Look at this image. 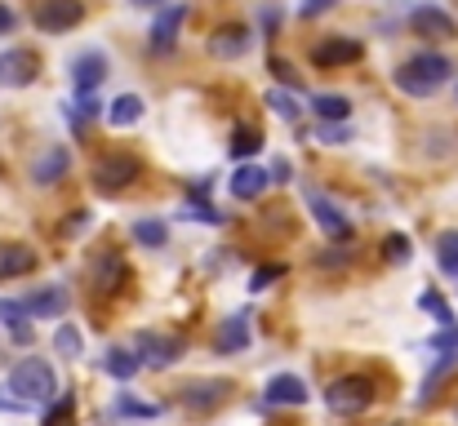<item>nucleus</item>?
I'll return each instance as SVG.
<instances>
[{
	"mask_svg": "<svg viewBox=\"0 0 458 426\" xmlns=\"http://www.w3.org/2000/svg\"><path fill=\"white\" fill-rule=\"evenodd\" d=\"M450 58H441V54H419L414 63H405L401 71H396V89L401 94H410V98H428V94H437L445 80H450Z\"/></svg>",
	"mask_w": 458,
	"mask_h": 426,
	"instance_id": "f257e3e1",
	"label": "nucleus"
},
{
	"mask_svg": "<svg viewBox=\"0 0 458 426\" xmlns=\"http://www.w3.org/2000/svg\"><path fill=\"white\" fill-rule=\"evenodd\" d=\"M4 391H18L22 405H36V400H49L58 391V378H54V369L45 360H18L9 369V387Z\"/></svg>",
	"mask_w": 458,
	"mask_h": 426,
	"instance_id": "f03ea898",
	"label": "nucleus"
},
{
	"mask_svg": "<svg viewBox=\"0 0 458 426\" xmlns=\"http://www.w3.org/2000/svg\"><path fill=\"white\" fill-rule=\"evenodd\" d=\"M325 405L334 413H343V418H356V413H365L374 405V382L369 378H338V382H329Z\"/></svg>",
	"mask_w": 458,
	"mask_h": 426,
	"instance_id": "7ed1b4c3",
	"label": "nucleus"
},
{
	"mask_svg": "<svg viewBox=\"0 0 458 426\" xmlns=\"http://www.w3.org/2000/svg\"><path fill=\"white\" fill-rule=\"evenodd\" d=\"M139 173H143V164H139L134 155L116 151V155H103V160L94 164V187H98V191H125V187H134Z\"/></svg>",
	"mask_w": 458,
	"mask_h": 426,
	"instance_id": "20e7f679",
	"label": "nucleus"
},
{
	"mask_svg": "<svg viewBox=\"0 0 458 426\" xmlns=\"http://www.w3.org/2000/svg\"><path fill=\"white\" fill-rule=\"evenodd\" d=\"M134 355H139V364H152V369H169V364H178V355H182V338H165V333H139L134 338Z\"/></svg>",
	"mask_w": 458,
	"mask_h": 426,
	"instance_id": "39448f33",
	"label": "nucleus"
},
{
	"mask_svg": "<svg viewBox=\"0 0 458 426\" xmlns=\"http://www.w3.org/2000/svg\"><path fill=\"white\" fill-rule=\"evenodd\" d=\"M89 276H94V284H98L103 293H121V288L130 284V263H125L116 249H103V254H94Z\"/></svg>",
	"mask_w": 458,
	"mask_h": 426,
	"instance_id": "423d86ee",
	"label": "nucleus"
},
{
	"mask_svg": "<svg viewBox=\"0 0 458 426\" xmlns=\"http://www.w3.org/2000/svg\"><path fill=\"white\" fill-rule=\"evenodd\" d=\"M81 18H85V4L81 0H45L36 9V27L40 31H72Z\"/></svg>",
	"mask_w": 458,
	"mask_h": 426,
	"instance_id": "0eeeda50",
	"label": "nucleus"
},
{
	"mask_svg": "<svg viewBox=\"0 0 458 426\" xmlns=\"http://www.w3.org/2000/svg\"><path fill=\"white\" fill-rule=\"evenodd\" d=\"M36 71H40V63H36L31 49H9V54H0V85L22 89V85L36 80Z\"/></svg>",
	"mask_w": 458,
	"mask_h": 426,
	"instance_id": "6e6552de",
	"label": "nucleus"
},
{
	"mask_svg": "<svg viewBox=\"0 0 458 426\" xmlns=\"http://www.w3.org/2000/svg\"><path fill=\"white\" fill-rule=\"evenodd\" d=\"M410 27H414L419 36H428V40H454L458 36L454 18H450L445 9H437V4H419V9L410 13Z\"/></svg>",
	"mask_w": 458,
	"mask_h": 426,
	"instance_id": "1a4fd4ad",
	"label": "nucleus"
},
{
	"mask_svg": "<svg viewBox=\"0 0 458 426\" xmlns=\"http://www.w3.org/2000/svg\"><path fill=\"white\" fill-rule=\"evenodd\" d=\"M227 396H232V382H223V378H209V382H191V387H182V405H187L191 413H209V409H218Z\"/></svg>",
	"mask_w": 458,
	"mask_h": 426,
	"instance_id": "9d476101",
	"label": "nucleus"
},
{
	"mask_svg": "<svg viewBox=\"0 0 458 426\" xmlns=\"http://www.w3.org/2000/svg\"><path fill=\"white\" fill-rule=\"evenodd\" d=\"M360 58H365L360 40H343V36L320 40V45L311 49V63H316V67H347V63H360Z\"/></svg>",
	"mask_w": 458,
	"mask_h": 426,
	"instance_id": "9b49d317",
	"label": "nucleus"
},
{
	"mask_svg": "<svg viewBox=\"0 0 458 426\" xmlns=\"http://www.w3.org/2000/svg\"><path fill=\"white\" fill-rule=\"evenodd\" d=\"M307 209H311V218L320 222V231H325L329 240H352V222H347L320 191H307Z\"/></svg>",
	"mask_w": 458,
	"mask_h": 426,
	"instance_id": "f8f14e48",
	"label": "nucleus"
},
{
	"mask_svg": "<svg viewBox=\"0 0 458 426\" xmlns=\"http://www.w3.org/2000/svg\"><path fill=\"white\" fill-rule=\"evenodd\" d=\"M245 49H250V27H241V22L218 27V31L209 36V54H214V58H223V63L245 58Z\"/></svg>",
	"mask_w": 458,
	"mask_h": 426,
	"instance_id": "ddd939ff",
	"label": "nucleus"
},
{
	"mask_svg": "<svg viewBox=\"0 0 458 426\" xmlns=\"http://www.w3.org/2000/svg\"><path fill=\"white\" fill-rule=\"evenodd\" d=\"M72 80H76L81 94H98V85L107 80V58H103L98 49H85V54L72 63Z\"/></svg>",
	"mask_w": 458,
	"mask_h": 426,
	"instance_id": "4468645a",
	"label": "nucleus"
},
{
	"mask_svg": "<svg viewBox=\"0 0 458 426\" xmlns=\"http://www.w3.org/2000/svg\"><path fill=\"white\" fill-rule=\"evenodd\" d=\"M182 18H187V4H169V9L152 22V49L156 54H169V49L178 45V27H182Z\"/></svg>",
	"mask_w": 458,
	"mask_h": 426,
	"instance_id": "2eb2a0df",
	"label": "nucleus"
},
{
	"mask_svg": "<svg viewBox=\"0 0 458 426\" xmlns=\"http://www.w3.org/2000/svg\"><path fill=\"white\" fill-rule=\"evenodd\" d=\"M267 169H259V164H241L236 169V178H232V196L236 200H259L263 191H267Z\"/></svg>",
	"mask_w": 458,
	"mask_h": 426,
	"instance_id": "dca6fc26",
	"label": "nucleus"
},
{
	"mask_svg": "<svg viewBox=\"0 0 458 426\" xmlns=\"http://www.w3.org/2000/svg\"><path fill=\"white\" fill-rule=\"evenodd\" d=\"M22 311H27V315H40V320L63 315V311H67V293H63V288H40V293H27V297H22Z\"/></svg>",
	"mask_w": 458,
	"mask_h": 426,
	"instance_id": "f3484780",
	"label": "nucleus"
},
{
	"mask_svg": "<svg viewBox=\"0 0 458 426\" xmlns=\"http://www.w3.org/2000/svg\"><path fill=\"white\" fill-rule=\"evenodd\" d=\"M214 347H218V355L245 351V347H250V320H245V315H232V320H223V329H218Z\"/></svg>",
	"mask_w": 458,
	"mask_h": 426,
	"instance_id": "a211bd4d",
	"label": "nucleus"
},
{
	"mask_svg": "<svg viewBox=\"0 0 458 426\" xmlns=\"http://www.w3.org/2000/svg\"><path fill=\"white\" fill-rule=\"evenodd\" d=\"M267 405H307V382L294 373H281L267 382Z\"/></svg>",
	"mask_w": 458,
	"mask_h": 426,
	"instance_id": "6ab92c4d",
	"label": "nucleus"
},
{
	"mask_svg": "<svg viewBox=\"0 0 458 426\" xmlns=\"http://www.w3.org/2000/svg\"><path fill=\"white\" fill-rule=\"evenodd\" d=\"M31 267H36V254L27 245H0V280L27 276Z\"/></svg>",
	"mask_w": 458,
	"mask_h": 426,
	"instance_id": "aec40b11",
	"label": "nucleus"
},
{
	"mask_svg": "<svg viewBox=\"0 0 458 426\" xmlns=\"http://www.w3.org/2000/svg\"><path fill=\"white\" fill-rule=\"evenodd\" d=\"M67 164H72V155L63 151V146H54V151H45L40 160H36V169H31V178L40 182V187H54L63 173H67Z\"/></svg>",
	"mask_w": 458,
	"mask_h": 426,
	"instance_id": "412c9836",
	"label": "nucleus"
},
{
	"mask_svg": "<svg viewBox=\"0 0 458 426\" xmlns=\"http://www.w3.org/2000/svg\"><path fill=\"white\" fill-rule=\"evenodd\" d=\"M107 121H112V129H130V125H139V121H143V98L121 94V98L107 107Z\"/></svg>",
	"mask_w": 458,
	"mask_h": 426,
	"instance_id": "4be33fe9",
	"label": "nucleus"
},
{
	"mask_svg": "<svg viewBox=\"0 0 458 426\" xmlns=\"http://www.w3.org/2000/svg\"><path fill=\"white\" fill-rule=\"evenodd\" d=\"M311 112H316L325 125H347L352 103H347V98H338V94H316V98H311Z\"/></svg>",
	"mask_w": 458,
	"mask_h": 426,
	"instance_id": "5701e85b",
	"label": "nucleus"
},
{
	"mask_svg": "<svg viewBox=\"0 0 458 426\" xmlns=\"http://www.w3.org/2000/svg\"><path fill=\"white\" fill-rule=\"evenodd\" d=\"M0 320H4V329L13 333V342H31V324H27V311H22V302H13V297H4L0 302Z\"/></svg>",
	"mask_w": 458,
	"mask_h": 426,
	"instance_id": "b1692460",
	"label": "nucleus"
},
{
	"mask_svg": "<svg viewBox=\"0 0 458 426\" xmlns=\"http://www.w3.org/2000/svg\"><path fill=\"white\" fill-rule=\"evenodd\" d=\"M259 146H263V134H259L254 125H241V129H232V142H227L232 160H250Z\"/></svg>",
	"mask_w": 458,
	"mask_h": 426,
	"instance_id": "393cba45",
	"label": "nucleus"
},
{
	"mask_svg": "<svg viewBox=\"0 0 458 426\" xmlns=\"http://www.w3.org/2000/svg\"><path fill=\"white\" fill-rule=\"evenodd\" d=\"M143 364H139V355L134 351H125V347H116V351H107V373L112 378H121V382H130L134 373H139Z\"/></svg>",
	"mask_w": 458,
	"mask_h": 426,
	"instance_id": "a878e982",
	"label": "nucleus"
},
{
	"mask_svg": "<svg viewBox=\"0 0 458 426\" xmlns=\"http://www.w3.org/2000/svg\"><path fill=\"white\" fill-rule=\"evenodd\" d=\"M437 263H441V271L445 276H458V231H445L441 240H437Z\"/></svg>",
	"mask_w": 458,
	"mask_h": 426,
	"instance_id": "bb28decb",
	"label": "nucleus"
},
{
	"mask_svg": "<svg viewBox=\"0 0 458 426\" xmlns=\"http://www.w3.org/2000/svg\"><path fill=\"white\" fill-rule=\"evenodd\" d=\"M134 240H139V245H148V249H165V222H156V218L134 222Z\"/></svg>",
	"mask_w": 458,
	"mask_h": 426,
	"instance_id": "cd10ccee",
	"label": "nucleus"
},
{
	"mask_svg": "<svg viewBox=\"0 0 458 426\" xmlns=\"http://www.w3.org/2000/svg\"><path fill=\"white\" fill-rule=\"evenodd\" d=\"M267 107H272L281 121H290V125L299 121V103H294V94H285V89H272V94H267Z\"/></svg>",
	"mask_w": 458,
	"mask_h": 426,
	"instance_id": "c85d7f7f",
	"label": "nucleus"
},
{
	"mask_svg": "<svg viewBox=\"0 0 458 426\" xmlns=\"http://www.w3.org/2000/svg\"><path fill=\"white\" fill-rule=\"evenodd\" d=\"M54 347H58L63 355H72V360H76V355H81V333H76L72 324H58V333H54Z\"/></svg>",
	"mask_w": 458,
	"mask_h": 426,
	"instance_id": "c756f323",
	"label": "nucleus"
},
{
	"mask_svg": "<svg viewBox=\"0 0 458 426\" xmlns=\"http://www.w3.org/2000/svg\"><path fill=\"white\" fill-rule=\"evenodd\" d=\"M316 138L329 142V146H343V142H352V125H316Z\"/></svg>",
	"mask_w": 458,
	"mask_h": 426,
	"instance_id": "7c9ffc66",
	"label": "nucleus"
},
{
	"mask_svg": "<svg viewBox=\"0 0 458 426\" xmlns=\"http://www.w3.org/2000/svg\"><path fill=\"white\" fill-rule=\"evenodd\" d=\"M272 71H276V80H281V85H290V89H303V76H299V71H294L285 58H272Z\"/></svg>",
	"mask_w": 458,
	"mask_h": 426,
	"instance_id": "2f4dec72",
	"label": "nucleus"
},
{
	"mask_svg": "<svg viewBox=\"0 0 458 426\" xmlns=\"http://www.w3.org/2000/svg\"><path fill=\"white\" fill-rule=\"evenodd\" d=\"M72 409H76V400H72V396H63V400H58V409H49L45 426H72Z\"/></svg>",
	"mask_w": 458,
	"mask_h": 426,
	"instance_id": "473e14b6",
	"label": "nucleus"
},
{
	"mask_svg": "<svg viewBox=\"0 0 458 426\" xmlns=\"http://www.w3.org/2000/svg\"><path fill=\"white\" fill-rule=\"evenodd\" d=\"M121 413H130V418H156L160 409H156V405H143V400H134V396H121Z\"/></svg>",
	"mask_w": 458,
	"mask_h": 426,
	"instance_id": "72a5a7b5",
	"label": "nucleus"
},
{
	"mask_svg": "<svg viewBox=\"0 0 458 426\" xmlns=\"http://www.w3.org/2000/svg\"><path fill=\"white\" fill-rule=\"evenodd\" d=\"M432 347H437V351H450V355H458V324H445V329L432 338Z\"/></svg>",
	"mask_w": 458,
	"mask_h": 426,
	"instance_id": "f704fd0d",
	"label": "nucleus"
},
{
	"mask_svg": "<svg viewBox=\"0 0 458 426\" xmlns=\"http://www.w3.org/2000/svg\"><path fill=\"white\" fill-rule=\"evenodd\" d=\"M423 306H428V311H432V315H441V320H445V324H454V311H450V306H445V302H441V297H437V293H423Z\"/></svg>",
	"mask_w": 458,
	"mask_h": 426,
	"instance_id": "c9c22d12",
	"label": "nucleus"
},
{
	"mask_svg": "<svg viewBox=\"0 0 458 426\" xmlns=\"http://www.w3.org/2000/svg\"><path fill=\"white\" fill-rule=\"evenodd\" d=\"M281 276H285V267H259V271H254V284H250V288H267V284L281 280Z\"/></svg>",
	"mask_w": 458,
	"mask_h": 426,
	"instance_id": "e433bc0d",
	"label": "nucleus"
},
{
	"mask_svg": "<svg viewBox=\"0 0 458 426\" xmlns=\"http://www.w3.org/2000/svg\"><path fill=\"white\" fill-rule=\"evenodd\" d=\"M187 218H205V222H223V213H218L214 205H196V200L187 205Z\"/></svg>",
	"mask_w": 458,
	"mask_h": 426,
	"instance_id": "4c0bfd02",
	"label": "nucleus"
},
{
	"mask_svg": "<svg viewBox=\"0 0 458 426\" xmlns=\"http://www.w3.org/2000/svg\"><path fill=\"white\" fill-rule=\"evenodd\" d=\"M387 258H392V263H405V258H410V240H405V236H392V240H387Z\"/></svg>",
	"mask_w": 458,
	"mask_h": 426,
	"instance_id": "58836bf2",
	"label": "nucleus"
},
{
	"mask_svg": "<svg viewBox=\"0 0 458 426\" xmlns=\"http://www.w3.org/2000/svg\"><path fill=\"white\" fill-rule=\"evenodd\" d=\"M76 107H81V116H98V112H103L98 94H81V98H76Z\"/></svg>",
	"mask_w": 458,
	"mask_h": 426,
	"instance_id": "ea45409f",
	"label": "nucleus"
},
{
	"mask_svg": "<svg viewBox=\"0 0 458 426\" xmlns=\"http://www.w3.org/2000/svg\"><path fill=\"white\" fill-rule=\"evenodd\" d=\"M267 178H272V182H290V160H285V155H276V160H272V173H267Z\"/></svg>",
	"mask_w": 458,
	"mask_h": 426,
	"instance_id": "a19ab883",
	"label": "nucleus"
},
{
	"mask_svg": "<svg viewBox=\"0 0 458 426\" xmlns=\"http://www.w3.org/2000/svg\"><path fill=\"white\" fill-rule=\"evenodd\" d=\"M329 9V0H303V18H316V13H325Z\"/></svg>",
	"mask_w": 458,
	"mask_h": 426,
	"instance_id": "79ce46f5",
	"label": "nucleus"
},
{
	"mask_svg": "<svg viewBox=\"0 0 458 426\" xmlns=\"http://www.w3.org/2000/svg\"><path fill=\"white\" fill-rule=\"evenodd\" d=\"M13 22H18V18H13V9H9V4H0V36H4V31H13Z\"/></svg>",
	"mask_w": 458,
	"mask_h": 426,
	"instance_id": "37998d69",
	"label": "nucleus"
},
{
	"mask_svg": "<svg viewBox=\"0 0 458 426\" xmlns=\"http://www.w3.org/2000/svg\"><path fill=\"white\" fill-rule=\"evenodd\" d=\"M0 409H13V413H22V409H27V405H22V400H18V396H4V391H0Z\"/></svg>",
	"mask_w": 458,
	"mask_h": 426,
	"instance_id": "c03bdc74",
	"label": "nucleus"
},
{
	"mask_svg": "<svg viewBox=\"0 0 458 426\" xmlns=\"http://www.w3.org/2000/svg\"><path fill=\"white\" fill-rule=\"evenodd\" d=\"M134 4H165V0H134Z\"/></svg>",
	"mask_w": 458,
	"mask_h": 426,
	"instance_id": "a18cd8bd",
	"label": "nucleus"
}]
</instances>
